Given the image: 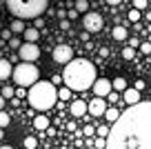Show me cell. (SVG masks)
<instances>
[{
	"label": "cell",
	"mask_w": 151,
	"mask_h": 149,
	"mask_svg": "<svg viewBox=\"0 0 151 149\" xmlns=\"http://www.w3.org/2000/svg\"><path fill=\"white\" fill-rule=\"evenodd\" d=\"M133 56H136V49H133V47L122 49V58H124V60H133Z\"/></svg>",
	"instance_id": "23"
},
{
	"label": "cell",
	"mask_w": 151,
	"mask_h": 149,
	"mask_svg": "<svg viewBox=\"0 0 151 149\" xmlns=\"http://www.w3.org/2000/svg\"><path fill=\"white\" fill-rule=\"evenodd\" d=\"M145 87H147V82H145V80H136V89H138V91H142Z\"/></svg>",
	"instance_id": "35"
},
{
	"label": "cell",
	"mask_w": 151,
	"mask_h": 149,
	"mask_svg": "<svg viewBox=\"0 0 151 149\" xmlns=\"http://www.w3.org/2000/svg\"><path fill=\"white\" fill-rule=\"evenodd\" d=\"M0 149H14V147H9V145H2V147H0Z\"/></svg>",
	"instance_id": "44"
},
{
	"label": "cell",
	"mask_w": 151,
	"mask_h": 149,
	"mask_svg": "<svg viewBox=\"0 0 151 149\" xmlns=\"http://www.w3.org/2000/svg\"><path fill=\"white\" fill-rule=\"evenodd\" d=\"M9 29H11V33H22L27 27H24V20H22V18H16L14 22L9 25Z\"/></svg>",
	"instance_id": "16"
},
{
	"label": "cell",
	"mask_w": 151,
	"mask_h": 149,
	"mask_svg": "<svg viewBox=\"0 0 151 149\" xmlns=\"http://www.w3.org/2000/svg\"><path fill=\"white\" fill-rule=\"evenodd\" d=\"M58 100V89L51 80H38L29 87V105L36 111H49Z\"/></svg>",
	"instance_id": "3"
},
{
	"label": "cell",
	"mask_w": 151,
	"mask_h": 149,
	"mask_svg": "<svg viewBox=\"0 0 151 149\" xmlns=\"http://www.w3.org/2000/svg\"><path fill=\"white\" fill-rule=\"evenodd\" d=\"M24 149H27V147H24Z\"/></svg>",
	"instance_id": "46"
},
{
	"label": "cell",
	"mask_w": 151,
	"mask_h": 149,
	"mask_svg": "<svg viewBox=\"0 0 151 149\" xmlns=\"http://www.w3.org/2000/svg\"><path fill=\"white\" fill-rule=\"evenodd\" d=\"M78 14H80V11L76 9V7H73V9H71V11H67V16H69L71 20H76V18H78Z\"/></svg>",
	"instance_id": "34"
},
{
	"label": "cell",
	"mask_w": 151,
	"mask_h": 149,
	"mask_svg": "<svg viewBox=\"0 0 151 149\" xmlns=\"http://www.w3.org/2000/svg\"><path fill=\"white\" fill-rule=\"evenodd\" d=\"M24 147H27V149H36L38 147V140L31 138V136H27V138H24Z\"/></svg>",
	"instance_id": "26"
},
{
	"label": "cell",
	"mask_w": 151,
	"mask_h": 149,
	"mask_svg": "<svg viewBox=\"0 0 151 149\" xmlns=\"http://www.w3.org/2000/svg\"><path fill=\"white\" fill-rule=\"evenodd\" d=\"M36 149H38V147H36Z\"/></svg>",
	"instance_id": "47"
},
{
	"label": "cell",
	"mask_w": 151,
	"mask_h": 149,
	"mask_svg": "<svg viewBox=\"0 0 151 149\" xmlns=\"http://www.w3.org/2000/svg\"><path fill=\"white\" fill-rule=\"evenodd\" d=\"M104 111H107V103H104V98L96 96L93 100H89V103H87V114H91L93 118L104 116Z\"/></svg>",
	"instance_id": "9"
},
{
	"label": "cell",
	"mask_w": 151,
	"mask_h": 149,
	"mask_svg": "<svg viewBox=\"0 0 151 149\" xmlns=\"http://www.w3.org/2000/svg\"><path fill=\"white\" fill-rule=\"evenodd\" d=\"M93 145H96V149H104V147H107V138H102V136H98V138L93 140Z\"/></svg>",
	"instance_id": "27"
},
{
	"label": "cell",
	"mask_w": 151,
	"mask_h": 149,
	"mask_svg": "<svg viewBox=\"0 0 151 149\" xmlns=\"http://www.w3.org/2000/svg\"><path fill=\"white\" fill-rule=\"evenodd\" d=\"M5 5L16 18H22V20L31 18L33 20L47 11L49 0H5Z\"/></svg>",
	"instance_id": "4"
},
{
	"label": "cell",
	"mask_w": 151,
	"mask_h": 149,
	"mask_svg": "<svg viewBox=\"0 0 151 149\" xmlns=\"http://www.w3.org/2000/svg\"><path fill=\"white\" fill-rule=\"evenodd\" d=\"M60 27L65 29V31H69V29H71V22H69V20H65V18H60Z\"/></svg>",
	"instance_id": "33"
},
{
	"label": "cell",
	"mask_w": 151,
	"mask_h": 149,
	"mask_svg": "<svg viewBox=\"0 0 151 149\" xmlns=\"http://www.w3.org/2000/svg\"><path fill=\"white\" fill-rule=\"evenodd\" d=\"M53 60L58 65H67L69 60H73V49L69 45H56L53 47Z\"/></svg>",
	"instance_id": "8"
},
{
	"label": "cell",
	"mask_w": 151,
	"mask_h": 149,
	"mask_svg": "<svg viewBox=\"0 0 151 149\" xmlns=\"http://www.w3.org/2000/svg\"><path fill=\"white\" fill-rule=\"evenodd\" d=\"M87 114V103L85 100H73L71 103V116L73 118H82Z\"/></svg>",
	"instance_id": "12"
},
{
	"label": "cell",
	"mask_w": 151,
	"mask_h": 149,
	"mask_svg": "<svg viewBox=\"0 0 151 149\" xmlns=\"http://www.w3.org/2000/svg\"><path fill=\"white\" fill-rule=\"evenodd\" d=\"M138 49H140L142 54H147V56H149V54H151V42H140V47H138Z\"/></svg>",
	"instance_id": "30"
},
{
	"label": "cell",
	"mask_w": 151,
	"mask_h": 149,
	"mask_svg": "<svg viewBox=\"0 0 151 149\" xmlns=\"http://www.w3.org/2000/svg\"><path fill=\"white\" fill-rule=\"evenodd\" d=\"M122 0H107V5H111V7H116V5H120Z\"/></svg>",
	"instance_id": "42"
},
{
	"label": "cell",
	"mask_w": 151,
	"mask_h": 149,
	"mask_svg": "<svg viewBox=\"0 0 151 149\" xmlns=\"http://www.w3.org/2000/svg\"><path fill=\"white\" fill-rule=\"evenodd\" d=\"M5 103H7V98L2 96V93H0V109H5Z\"/></svg>",
	"instance_id": "41"
},
{
	"label": "cell",
	"mask_w": 151,
	"mask_h": 149,
	"mask_svg": "<svg viewBox=\"0 0 151 149\" xmlns=\"http://www.w3.org/2000/svg\"><path fill=\"white\" fill-rule=\"evenodd\" d=\"M104 118H107V120L113 125V122L120 118V111H118V109H109V107H107V111H104Z\"/></svg>",
	"instance_id": "18"
},
{
	"label": "cell",
	"mask_w": 151,
	"mask_h": 149,
	"mask_svg": "<svg viewBox=\"0 0 151 149\" xmlns=\"http://www.w3.org/2000/svg\"><path fill=\"white\" fill-rule=\"evenodd\" d=\"M2 96L7 98V100H11V98L16 96V91H14V87H9V85H5V87H2Z\"/></svg>",
	"instance_id": "25"
},
{
	"label": "cell",
	"mask_w": 151,
	"mask_h": 149,
	"mask_svg": "<svg viewBox=\"0 0 151 149\" xmlns=\"http://www.w3.org/2000/svg\"><path fill=\"white\" fill-rule=\"evenodd\" d=\"M80 40H82V42H89V31H87V29L80 33Z\"/></svg>",
	"instance_id": "36"
},
{
	"label": "cell",
	"mask_w": 151,
	"mask_h": 149,
	"mask_svg": "<svg viewBox=\"0 0 151 149\" xmlns=\"http://www.w3.org/2000/svg\"><path fill=\"white\" fill-rule=\"evenodd\" d=\"M122 100L127 105H136V103H140V91H138L136 87H127L122 91Z\"/></svg>",
	"instance_id": "11"
},
{
	"label": "cell",
	"mask_w": 151,
	"mask_h": 149,
	"mask_svg": "<svg viewBox=\"0 0 151 149\" xmlns=\"http://www.w3.org/2000/svg\"><path fill=\"white\" fill-rule=\"evenodd\" d=\"M62 80L71 91H87L96 82V67L85 58H73L65 65Z\"/></svg>",
	"instance_id": "2"
},
{
	"label": "cell",
	"mask_w": 151,
	"mask_h": 149,
	"mask_svg": "<svg viewBox=\"0 0 151 149\" xmlns=\"http://www.w3.org/2000/svg\"><path fill=\"white\" fill-rule=\"evenodd\" d=\"M60 80H62V76H53L51 82H53V85H60Z\"/></svg>",
	"instance_id": "40"
},
{
	"label": "cell",
	"mask_w": 151,
	"mask_h": 149,
	"mask_svg": "<svg viewBox=\"0 0 151 149\" xmlns=\"http://www.w3.org/2000/svg\"><path fill=\"white\" fill-rule=\"evenodd\" d=\"M22 38H24V42H38L40 31H38V27H27L22 31Z\"/></svg>",
	"instance_id": "14"
},
{
	"label": "cell",
	"mask_w": 151,
	"mask_h": 149,
	"mask_svg": "<svg viewBox=\"0 0 151 149\" xmlns=\"http://www.w3.org/2000/svg\"><path fill=\"white\" fill-rule=\"evenodd\" d=\"M107 100H109V103H118V93H116V91L111 89V91L107 93Z\"/></svg>",
	"instance_id": "32"
},
{
	"label": "cell",
	"mask_w": 151,
	"mask_h": 149,
	"mask_svg": "<svg viewBox=\"0 0 151 149\" xmlns=\"http://www.w3.org/2000/svg\"><path fill=\"white\" fill-rule=\"evenodd\" d=\"M11 74H14V67H11V62L5 60V58H0V80H7Z\"/></svg>",
	"instance_id": "13"
},
{
	"label": "cell",
	"mask_w": 151,
	"mask_h": 149,
	"mask_svg": "<svg viewBox=\"0 0 151 149\" xmlns=\"http://www.w3.org/2000/svg\"><path fill=\"white\" fill-rule=\"evenodd\" d=\"M58 98H60V100H69L71 98V89L69 87H60L58 89Z\"/></svg>",
	"instance_id": "22"
},
{
	"label": "cell",
	"mask_w": 151,
	"mask_h": 149,
	"mask_svg": "<svg viewBox=\"0 0 151 149\" xmlns=\"http://www.w3.org/2000/svg\"><path fill=\"white\" fill-rule=\"evenodd\" d=\"M109 131H111V127H109V125L98 127V136H102V138H107V136H109Z\"/></svg>",
	"instance_id": "29"
},
{
	"label": "cell",
	"mask_w": 151,
	"mask_h": 149,
	"mask_svg": "<svg viewBox=\"0 0 151 149\" xmlns=\"http://www.w3.org/2000/svg\"><path fill=\"white\" fill-rule=\"evenodd\" d=\"M2 38H5V40H9V38H11V29H7V31H2Z\"/></svg>",
	"instance_id": "39"
},
{
	"label": "cell",
	"mask_w": 151,
	"mask_h": 149,
	"mask_svg": "<svg viewBox=\"0 0 151 149\" xmlns=\"http://www.w3.org/2000/svg\"><path fill=\"white\" fill-rule=\"evenodd\" d=\"M93 134H96V129H93L91 125H89V127H85V136H93Z\"/></svg>",
	"instance_id": "37"
},
{
	"label": "cell",
	"mask_w": 151,
	"mask_h": 149,
	"mask_svg": "<svg viewBox=\"0 0 151 149\" xmlns=\"http://www.w3.org/2000/svg\"><path fill=\"white\" fill-rule=\"evenodd\" d=\"M102 16L98 14V11H87L85 18H82V27L87 29L89 33H98L100 29H102Z\"/></svg>",
	"instance_id": "6"
},
{
	"label": "cell",
	"mask_w": 151,
	"mask_h": 149,
	"mask_svg": "<svg viewBox=\"0 0 151 149\" xmlns=\"http://www.w3.org/2000/svg\"><path fill=\"white\" fill-rule=\"evenodd\" d=\"M33 20H36V27H38V29H40V27H42V25H45V20L40 18V16H38V18H33Z\"/></svg>",
	"instance_id": "38"
},
{
	"label": "cell",
	"mask_w": 151,
	"mask_h": 149,
	"mask_svg": "<svg viewBox=\"0 0 151 149\" xmlns=\"http://www.w3.org/2000/svg\"><path fill=\"white\" fill-rule=\"evenodd\" d=\"M73 7L80 11V14H87V11H89V0H76Z\"/></svg>",
	"instance_id": "19"
},
{
	"label": "cell",
	"mask_w": 151,
	"mask_h": 149,
	"mask_svg": "<svg viewBox=\"0 0 151 149\" xmlns=\"http://www.w3.org/2000/svg\"><path fill=\"white\" fill-rule=\"evenodd\" d=\"M127 18L131 20V22H138V20H140V9H136V7H133V9L127 14Z\"/></svg>",
	"instance_id": "24"
},
{
	"label": "cell",
	"mask_w": 151,
	"mask_h": 149,
	"mask_svg": "<svg viewBox=\"0 0 151 149\" xmlns=\"http://www.w3.org/2000/svg\"><path fill=\"white\" fill-rule=\"evenodd\" d=\"M93 93L96 96H100V98H107V93L113 89V85H111V80H107V78H96V82H93Z\"/></svg>",
	"instance_id": "10"
},
{
	"label": "cell",
	"mask_w": 151,
	"mask_h": 149,
	"mask_svg": "<svg viewBox=\"0 0 151 149\" xmlns=\"http://www.w3.org/2000/svg\"><path fill=\"white\" fill-rule=\"evenodd\" d=\"M111 36L116 38V40H127V36H129V33H127V29H124V27H113Z\"/></svg>",
	"instance_id": "17"
},
{
	"label": "cell",
	"mask_w": 151,
	"mask_h": 149,
	"mask_svg": "<svg viewBox=\"0 0 151 149\" xmlns=\"http://www.w3.org/2000/svg\"><path fill=\"white\" fill-rule=\"evenodd\" d=\"M9 122H11V116L5 111V109H0V127L5 129V127H9Z\"/></svg>",
	"instance_id": "21"
},
{
	"label": "cell",
	"mask_w": 151,
	"mask_h": 149,
	"mask_svg": "<svg viewBox=\"0 0 151 149\" xmlns=\"http://www.w3.org/2000/svg\"><path fill=\"white\" fill-rule=\"evenodd\" d=\"M111 85H113V89H116V91H124V89H127V80H124V78L111 80Z\"/></svg>",
	"instance_id": "20"
},
{
	"label": "cell",
	"mask_w": 151,
	"mask_h": 149,
	"mask_svg": "<svg viewBox=\"0 0 151 149\" xmlns=\"http://www.w3.org/2000/svg\"><path fill=\"white\" fill-rule=\"evenodd\" d=\"M16 96H18V98H22V96H24V87H20L18 91H16Z\"/></svg>",
	"instance_id": "43"
},
{
	"label": "cell",
	"mask_w": 151,
	"mask_h": 149,
	"mask_svg": "<svg viewBox=\"0 0 151 149\" xmlns=\"http://www.w3.org/2000/svg\"><path fill=\"white\" fill-rule=\"evenodd\" d=\"M11 78H14L16 85H20V87H31L33 82H38V78H40V71H38V67L33 65V62H27V60H20L18 67H14V74H11Z\"/></svg>",
	"instance_id": "5"
},
{
	"label": "cell",
	"mask_w": 151,
	"mask_h": 149,
	"mask_svg": "<svg viewBox=\"0 0 151 149\" xmlns=\"http://www.w3.org/2000/svg\"><path fill=\"white\" fill-rule=\"evenodd\" d=\"M33 127H36L38 131H45V129H49V118L45 116V111L40 114V116H36V118H33Z\"/></svg>",
	"instance_id": "15"
},
{
	"label": "cell",
	"mask_w": 151,
	"mask_h": 149,
	"mask_svg": "<svg viewBox=\"0 0 151 149\" xmlns=\"http://www.w3.org/2000/svg\"><path fill=\"white\" fill-rule=\"evenodd\" d=\"M147 5H149V0H133V7H136V9H147Z\"/></svg>",
	"instance_id": "28"
},
{
	"label": "cell",
	"mask_w": 151,
	"mask_h": 149,
	"mask_svg": "<svg viewBox=\"0 0 151 149\" xmlns=\"http://www.w3.org/2000/svg\"><path fill=\"white\" fill-rule=\"evenodd\" d=\"M104 149H151V103L129 105L111 125Z\"/></svg>",
	"instance_id": "1"
},
{
	"label": "cell",
	"mask_w": 151,
	"mask_h": 149,
	"mask_svg": "<svg viewBox=\"0 0 151 149\" xmlns=\"http://www.w3.org/2000/svg\"><path fill=\"white\" fill-rule=\"evenodd\" d=\"M20 45H22V42H20L18 38H9V47L11 49H20Z\"/></svg>",
	"instance_id": "31"
},
{
	"label": "cell",
	"mask_w": 151,
	"mask_h": 149,
	"mask_svg": "<svg viewBox=\"0 0 151 149\" xmlns=\"http://www.w3.org/2000/svg\"><path fill=\"white\" fill-rule=\"evenodd\" d=\"M18 56L20 60H27V62H36L40 58V49H38L36 42H22L18 49Z\"/></svg>",
	"instance_id": "7"
},
{
	"label": "cell",
	"mask_w": 151,
	"mask_h": 149,
	"mask_svg": "<svg viewBox=\"0 0 151 149\" xmlns=\"http://www.w3.org/2000/svg\"><path fill=\"white\" fill-rule=\"evenodd\" d=\"M0 138H2V127H0Z\"/></svg>",
	"instance_id": "45"
}]
</instances>
